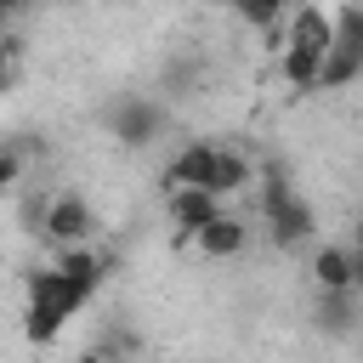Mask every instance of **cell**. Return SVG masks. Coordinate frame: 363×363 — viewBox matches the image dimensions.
I'll use <instances>...</instances> for the list:
<instances>
[{
    "instance_id": "cell-16",
    "label": "cell",
    "mask_w": 363,
    "mask_h": 363,
    "mask_svg": "<svg viewBox=\"0 0 363 363\" xmlns=\"http://www.w3.org/2000/svg\"><path fill=\"white\" fill-rule=\"evenodd\" d=\"M74 363H108V357H102V352H85V357H74Z\"/></svg>"
},
{
    "instance_id": "cell-18",
    "label": "cell",
    "mask_w": 363,
    "mask_h": 363,
    "mask_svg": "<svg viewBox=\"0 0 363 363\" xmlns=\"http://www.w3.org/2000/svg\"><path fill=\"white\" fill-rule=\"evenodd\" d=\"M6 23H11V11H6V6H0V34H6Z\"/></svg>"
},
{
    "instance_id": "cell-3",
    "label": "cell",
    "mask_w": 363,
    "mask_h": 363,
    "mask_svg": "<svg viewBox=\"0 0 363 363\" xmlns=\"http://www.w3.org/2000/svg\"><path fill=\"white\" fill-rule=\"evenodd\" d=\"M352 79H363V6H335V40L318 91H346Z\"/></svg>"
},
{
    "instance_id": "cell-9",
    "label": "cell",
    "mask_w": 363,
    "mask_h": 363,
    "mask_svg": "<svg viewBox=\"0 0 363 363\" xmlns=\"http://www.w3.org/2000/svg\"><path fill=\"white\" fill-rule=\"evenodd\" d=\"M244 244H250V227H244L238 216H227V210H221V216L193 238V250H199V255H210V261H233Z\"/></svg>"
},
{
    "instance_id": "cell-1",
    "label": "cell",
    "mask_w": 363,
    "mask_h": 363,
    "mask_svg": "<svg viewBox=\"0 0 363 363\" xmlns=\"http://www.w3.org/2000/svg\"><path fill=\"white\" fill-rule=\"evenodd\" d=\"M23 335L34 340V346H45V340H57L74 318H79V306L91 301L68 272H57V267H34L28 278H23Z\"/></svg>"
},
{
    "instance_id": "cell-13",
    "label": "cell",
    "mask_w": 363,
    "mask_h": 363,
    "mask_svg": "<svg viewBox=\"0 0 363 363\" xmlns=\"http://www.w3.org/2000/svg\"><path fill=\"white\" fill-rule=\"evenodd\" d=\"M23 170H28V164H23V153H17V147H11L6 136H0V199L23 187Z\"/></svg>"
},
{
    "instance_id": "cell-2",
    "label": "cell",
    "mask_w": 363,
    "mask_h": 363,
    "mask_svg": "<svg viewBox=\"0 0 363 363\" xmlns=\"http://www.w3.org/2000/svg\"><path fill=\"white\" fill-rule=\"evenodd\" d=\"M261 216H267V233H272V244H278V250H301V244L318 233V210H312V199H301V193L289 187V176H284V170H267Z\"/></svg>"
},
{
    "instance_id": "cell-12",
    "label": "cell",
    "mask_w": 363,
    "mask_h": 363,
    "mask_svg": "<svg viewBox=\"0 0 363 363\" xmlns=\"http://www.w3.org/2000/svg\"><path fill=\"white\" fill-rule=\"evenodd\" d=\"M318 323H323L329 335H346V329L357 323V289H352V295H318Z\"/></svg>"
},
{
    "instance_id": "cell-8",
    "label": "cell",
    "mask_w": 363,
    "mask_h": 363,
    "mask_svg": "<svg viewBox=\"0 0 363 363\" xmlns=\"http://www.w3.org/2000/svg\"><path fill=\"white\" fill-rule=\"evenodd\" d=\"M312 278H318V295H352L357 289V250L352 244H323L312 255Z\"/></svg>"
},
{
    "instance_id": "cell-7",
    "label": "cell",
    "mask_w": 363,
    "mask_h": 363,
    "mask_svg": "<svg viewBox=\"0 0 363 363\" xmlns=\"http://www.w3.org/2000/svg\"><path fill=\"white\" fill-rule=\"evenodd\" d=\"M210 176H216V142H187L164 164V193H182V187H204L210 193Z\"/></svg>"
},
{
    "instance_id": "cell-17",
    "label": "cell",
    "mask_w": 363,
    "mask_h": 363,
    "mask_svg": "<svg viewBox=\"0 0 363 363\" xmlns=\"http://www.w3.org/2000/svg\"><path fill=\"white\" fill-rule=\"evenodd\" d=\"M357 295H363V255H357Z\"/></svg>"
},
{
    "instance_id": "cell-11",
    "label": "cell",
    "mask_w": 363,
    "mask_h": 363,
    "mask_svg": "<svg viewBox=\"0 0 363 363\" xmlns=\"http://www.w3.org/2000/svg\"><path fill=\"white\" fill-rule=\"evenodd\" d=\"M250 159L238 153V147H216V176H210V193L216 199H233V193H244L250 187Z\"/></svg>"
},
{
    "instance_id": "cell-5",
    "label": "cell",
    "mask_w": 363,
    "mask_h": 363,
    "mask_svg": "<svg viewBox=\"0 0 363 363\" xmlns=\"http://www.w3.org/2000/svg\"><path fill=\"white\" fill-rule=\"evenodd\" d=\"M108 130H113L125 147H147V142L164 130V113H159V102H147V96H119V102L108 108Z\"/></svg>"
},
{
    "instance_id": "cell-6",
    "label": "cell",
    "mask_w": 363,
    "mask_h": 363,
    "mask_svg": "<svg viewBox=\"0 0 363 363\" xmlns=\"http://www.w3.org/2000/svg\"><path fill=\"white\" fill-rule=\"evenodd\" d=\"M221 210H227V204H221L216 193H204V187L164 193V221H170V227H176V238H187V244H193V238H199V233H204Z\"/></svg>"
},
{
    "instance_id": "cell-10",
    "label": "cell",
    "mask_w": 363,
    "mask_h": 363,
    "mask_svg": "<svg viewBox=\"0 0 363 363\" xmlns=\"http://www.w3.org/2000/svg\"><path fill=\"white\" fill-rule=\"evenodd\" d=\"M51 267H57V272H68V278H74L85 295H96V284L108 278V255H102L96 244H85V250H62Z\"/></svg>"
},
{
    "instance_id": "cell-15",
    "label": "cell",
    "mask_w": 363,
    "mask_h": 363,
    "mask_svg": "<svg viewBox=\"0 0 363 363\" xmlns=\"http://www.w3.org/2000/svg\"><path fill=\"white\" fill-rule=\"evenodd\" d=\"M352 250H357V255H363V216H357V221H352Z\"/></svg>"
},
{
    "instance_id": "cell-14",
    "label": "cell",
    "mask_w": 363,
    "mask_h": 363,
    "mask_svg": "<svg viewBox=\"0 0 363 363\" xmlns=\"http://www.w3.org/2000/svg\"><path fill=\"white\" fill-rule=\"evenodd\" d=\"M11 85V51H0V91Z\"/></svg>"
},
{
    "instance_id": "cell-4",
    "label": "cell",
    "mask_w": 363,
    "mask_h": 363,
    "mask_svg": "<svg viewBox=\"0 0 363 363\" xmlns=\"http://www.w3.org/2000/svg\"><path fill=\"white\" fill-rule=\"evenodd\" d=\"M91 233H96L91 204H85L79 193H51V210H45L40 238H45V244L62 255V250H85V244H91Z\"/></svg>"
}]
</instances>
